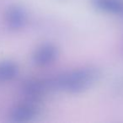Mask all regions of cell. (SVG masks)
<instances>
[{"label":"cell","instance_id":"1","mask_svg":"<svg viewBox=\"0 0 123 123\" xmlns=\"http://www.w3.org/2000/svg\"><path fill=\"white\" fill-rule=\"evenodd\" d=\"M100 71L94 66H87L51 78L53 90L68 94H79L90 89L100 78Z\"/></svg>","mask_w":123,"mask_h":123},{"label":"cell","instance_id":"2","mask_svg":"<svg viewBox=\"0 0 123 123\" xmlns=\"http://www.w3.org/2000/svg\"><path fill=\"white\" fill-rule=\"evenodd\" d=\"M52 90V83L50 78H31L24 81L21 85V92L25 99L35 101Z\"/></svg>","mask_w":123,"mask_h":123},{"label":"cell","instance_id":"3","mask_svg":"<svg viewBox=\"0 0 123 123\" xmlns=\"http://www.w3.org/2000/svg\"><path fill=\"white\" fill-rule=\"evenodd\" d=\"M40 106L37 101L26 99L12 108L9 112V121L14 123L31 121L39 115Z\"/></svg>","mask_w":123,"mask_h":123},{"label":"cell","instance_id":"4","mask_svg":"<svg viewBox=\"0 0 123 123\" xmlns=\"http://www.w3.org/2000/svg\"><path fill=\"white\" fill-rule=\"evenodd\" d=\"M59 55L56 46L46 43L38 46L32 54V62L37 67H46L53 63Z\"/></svg>","mask_w":123,"mask_h":123},{"label":"cell","instance_id":"5","mask_svg":"<svg viewBox=\"0 0 123 123\" xmlns=\"http://www.w3.org/2000/svg\"><path fill=\"white\" fill-rule=\"evenodd\" d=\"M4 19L8 28L12 31H19L27 24L28 14L22 6L14 4L7 9Z\"/></svg>","mask_w":123,"mask_h":123},{"label":"cell","instance_id":"6","mask_svg":"<svg viewBox=\"0 0 123 123\" xmlns=\"http://www.w3.org/2000/svg\"><path fill=\"white\" fill-rule=\"evenodd\" d=\"M91 3L102 12L116 15L123 14V0H91Z\"/></svg>","mask_w":123,"mask_h":123},{"label":"cell","instance_id":"7","mask_svg":"<svg viewBox=\"0 0 123 123\" xmlns=\"http://www.w3.org/2000/svg\"><path fill=\"white\" fill-rule=\"evenodd\" d=\"M19 66L13 61L0 62V83L8 82L13 80L19 74Z\"/></svg>","mask_w":123,"mask_h":123}]
</instances>
